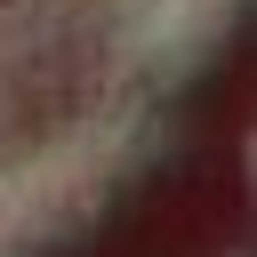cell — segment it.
<instances>
[{
    "instance_id": "cell-1",
    "label": "cell",
    "mask_w": 257,
    "mask_h": 257,
    "mask_svg": "<svg viewBox=\"0 0 257 257\" xmlns=\"http://www.w3.org/2000/svg\"><path fill=\"white\" fill-rule=\"evenodd\" d=\"M225 8L233 0H137V48L161 56V64H177V56H193L225 24Z\"/></svg>"
}]
</instances>
